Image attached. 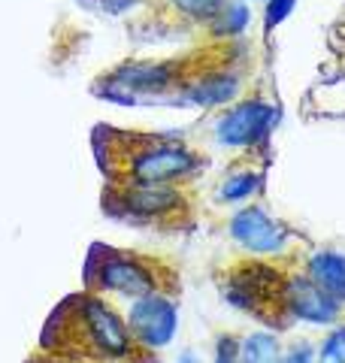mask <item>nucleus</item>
Returning a JSON list of instances; mask_svg holds the SVG:
<instances>
[{
  "label": "nucleus",
  "mask_w": 345,
  "mask_h": 363,
  "mask_svg": "<svg viewBox=\"0 0 345 363\" xmlns=\"http://www.w3.org/2000/svg\"><path fill=\"white\" fill-rule=\"evenodd\" d=\"M182 91V64L179 61H124L109 70L106 85L94 91L103 100L121 106L143 104H172L170 91Z\"/></svg>",
  "instance_id": "1"
},
{
  "label": "nucleus",
  "mask_w": 345,
  "mask_h": 363,
  "mask_svg": "<svg viewBox=\"0 0 345 363\" xmlns=\"http://www.w3.org/2000/svg\"><path fill=\"white\" fill-rule=\"evenodd\" d=\"M73 324L79 327L82 339H88L91 354L106 357V360H128L133 354V336L128 330V321H121L119 312L109 309L100 297H85L70 300Z\"/></svg>",
  "instance_id": "2"
},
{
  "label": "nucleus",
  "mask_w": 345,
  "mask_h": 363,
  "mask_svg": "<svg viewBox=\"0 0 345 363\" xmlns=\"http://www.w3.org/2000/svg\"><path fill=\"white\" fill-rule=\"evenodd\" d=\"M200 157L182 143L146 140L128 155V176L136 185H172L197 173Z\"/></svg>",
  "instance_id": "3"
},
{
  "label": "nucleus",
  "mask_w": 345,
  "mask_h": 363,
  "mask_svg": "<svg viewBox=\"0 0 345 363\" xmlns=\"http://www.w3.org/2000/svg\"><path fill=\"white\" fill-rule=\"evenodd\" d=\"M88 281L97 291H112V294H124V297H143V294L160 291L158 272L148 260L128 255V252H106L97 255V248L91 252L88 260Z\"/></svg>",
  "instance_id": "4"
},
{
  "label": "nucleus",
  "mask_w": 345,
  "mask_h": 363,
  "mask_svg": "<svg viewBox=\"0 0 345 363\" xmlns=\"http://www.w3.org/2000/svg\"><path fill=\"white\" fill-rule=\"evenodd\" d=\"M279 121V109L267 100H243V104L224 109L215 121V140L224 149H248L263 143Z\"/></svg>",
  "instance_id": "5"
},
{
  "label": "nucleus",
  "mask_w": 345,
  "mask_h": 363,
  "mask_svg": "<svg viewBox=\"0 0 345 363\" xmlns=\"http://www.w3.org/2000/svg\"><path fill=\"white\" fill-rule=\"evenodd\" d=\"M179 327V309L172 297H167L164 291L143 294L131 303L128 312V330L133 336V342L146 351H158L172 342Z\"/></svg>",
  "instance_id": "6"
},
{
  "label": "nucleus",
  "mask_w": 345,
  "mask_h": 363,
  "mask_svg": "<svg viewBox=\"0 0 345 363\" xmlns=\"http://www.w3.org/2000/svg\"><path fill=\"white\" fill-rule=\"evenodd\" d=\"M282 309L303 324H315V327H330L339 321L342 315V303L327 297L318 285H312L309 276H291L282 281Z\"/></svg>",
  "instance_id": "7"
},
{
  "label": "nucleus",
  "mask_w": 345,
  "mask_h": 363,
  "mask_svg": "<svg viewBox=\"0 0 345 363\" xmlns=\"http://www.w3.org/2000/svg\"><path fill=\"white\" fill-rule=\"evenodd\" d=\"M230 236L251 255H282L291 233L279 221H273L261 206H243L230 218Z\"/></svg>",
  "instance_id": "8"
},
{
  "label": "nucleus",
  "mask_w": 345,
  "mask_h": 363,
  "mask_svg": "<svg viewBox=\"0 0 345 363\" xmlns=\"http://www.w3.org/2000/svg\"><path fill=\"white\" fill-rule=\"evenodd\" d=\"M112 206L131 221H158L167 212H176L182 206V194L172 185H136V182H128L121 188V194L112 200Z\"/></svg>",
  "instance_id": "9"
},
{
  "label": "nucleus",
  "mask_w": 345,
  "mask_h": 363,
  "mask_svg": "<svg viewBox=\"0 0 345 363\" xmlns=\"http://www.w3.org/2000/svg\"><path fill=\"white\" fill-rule=\"evenodd\" d=\"M239 94V76L230 70H215L185 85L182 104L191 106H227Z\"/></svg>",
  "instance_id": "10"
},
{
  "label": "nucleus",
  "mask_w": 345,
  "mask_h": 363,
  "mask_svg": "<svg viewBox=\"0 0 345 363\" xmlns=\"http://www.w3.org/2000/svg\"><path fill=\"white\" fill-rule=\"evenodd\" d=\"M306 276L312 279V285L333 297L336 303H345V255L324 248V252L309 255L306 260Z\"/></svg>",
  "instance_id": "11"
},
{
  "label": "nucleus",
  "mask_w": 345,
  "mask_h": 363,
  "mask_svg": "<svg viewBox=\"0 0 345 363\" xmlns=\"http://www.w3.org/2000/svg\"><path fill=\"white\" fill-rule=\"evenodd\" d=\"M282 354V342L275 333L255 330L239 339L236 348V363H275Z\"/></svg>",
  "instance_id": "12"
},
{
  "label": "nucleus",
  "mask_w": 345,
  "mask_h": 363,
  "mask_svg": "<svg viewBox=\"0 0 345 363\" xmlns=\"http://www.w3.org/2000/svg\"><path fill=\"white\" fill-rule=\"evenodd\" d=\"M261 188V173L255 169H239V173H230L221 188H218V200L221 203H246L258 194Z\"/></svg>",
  "instance_id": "13"
},
{
  "label": "nucleus",
  "mask_w": 345,
  "mask_h": 363,
  "mask_svg": "<svg viewBox=\"0 0 345 363\" xmlns=\"http://www.w3.org/2000/svg\"><path fill=\"white\" fill-rule=\"evenodd\" d=\"M248 6L243 0H227L221 6V13L212 18V30L218 37H236V33H243L246 25H248Z\"/></svg>",
  "instance_id": "14"
},
{
  "label": "nucleus",
  "mask_w": 345,
  "mask_h": 363,
  "mask_svg": "<svg viewBox=\"0 0 345 363\" xmlns=\"http://www.w3.org/2000/svg\"><path fill=\"white\" fill-rule=\"evenodd\" d=\"M170 4L191 21H212L227 0H170Z\"/></svg>",
  "instance_id": "15"
},
{
  "label": "nucleus",
  "mask_w": 345,
  "mask_h": 363,
  "mask_svg": "<svg viewBox=\"0 0 345 363\" xmlns=\"http://www.w3.org/2000/svg\"><path fill=\"white\" fill-rule=\"evenodd\" d=\"M315 363H345V324H336L315 351Z\"/></svg>",
  "instance_id": "16"
},
{
  "label": "nucleus",
  "mask_w": 345,
  "mask_h": 363,
  "mask_svg": "<svg viewBox=\"0 0 345 363\" xmlns=\"http://www.w3.org/2000/svg\"><path fill=\"white\" fill-rule=\"evenodd\" d=\"M297 0H267V16H263V28L273 30L275 25H282V21L291 16Z\"/></svg>",
  "instance_id": "17"
},
{
  "label": "nucleus",
  "mask_w": 345,
  "mask_h": 363,
  "mask_svg": "<svg viewBox=\"0 0 345 363\" xmlns=\"http://www.w3.org/2000/svg\"><path fill=\"white\" fill-rule=\"evenodd\" d=\"M275 363H315V345L312 342H297L294 348L282 351Z\"/></svg>",
  "instance_id": "18"
},
{
  "label": "nucleus",
  "mask_w": 345,
  "mask_h": 363,
  "mask_svg": "<svg viewBox=\"0 0 345 363\" xmlns=\"http://www.w3.org/2000/svg\"><path fill=\"white\" fill-rule=\"evenodd\" d=\"M236 348H239V339L221 336L215 345V363H236Z\"/></svg>",
  "instance_id": "19"
},
{
  "label": "nucleus",
  "mask_w": 345,
  "mask_h": 363,
  "mask_svg": "<svg viewBox=\"0 0 345 363\" xmlns=\"http://www.w3.org/2000/svg\"><path fill=\"white\" fill-rule=\"evenodd\" d=\"M100 4H103V9H106V13L121 16V13H128V9L136 4V0H100Z\"/></svg>",
  "instance_id": "20"
},
{
  "label": "nucleus",
  "mask_w": 345,
  "mask_h": 363,
  "mask_svg": "<svg viewBox=\"0 0 345 363\" xmlns=\"http://www.w3.org/2000/svg\"><path fill=\"white\" fill-rule=\"evenodd\" d=\"M179 363H197V357H194V351H182Z\"/></svg>",
  "instance_id": "21"
}]
</instances>
